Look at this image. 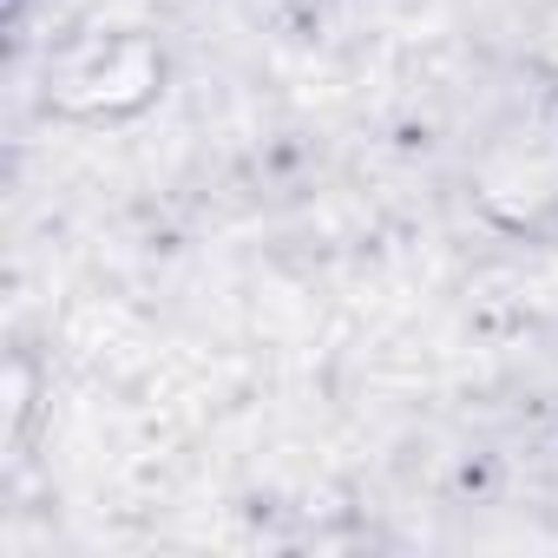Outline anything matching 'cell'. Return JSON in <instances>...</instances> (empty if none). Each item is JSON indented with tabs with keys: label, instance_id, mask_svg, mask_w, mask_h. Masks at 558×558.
Listing matches in <instances>:
<instances>
[{
	"label": "cell",
	"instance_id": "1",
	"mask_svg": "<svg viewBox=\"0 0 558 558\" xmlns=\"http://www.w3.org/2000/svg\"><path fill=\"white\" fill-rule=\"evenodd\" d=\"M473 197L499 230H538L558 217V86H538L486 132Z\"/></svg>",
	"mask_w": 558,
	"mask_h": 558
},
{
	"label": "cell",
	"instance_id": "2",
	"mask_svg": "<svg viewBox=\"0 0 558 558\" xmlns=\"http://www.w3.org/2000/svg\"><path fill=\"white\" fill-rule=\"evenodd\" d=\"M165 80V53L138 34H86L73 40L53 73H47V93L60 112H80V119H119V112H138Z\"/></svg>",
	"mask_w": 558,
	"mask_h": 558
},
{
	"label": "cell",
	"instance_id": "3",
	"mask_svg": "<svg viewBox=\"0 0 558 558\" xmlns=\"http://www.w3.org/2000/svg\"><path fill=\"white\" fill-rule=\"evenodd\" d=\"M532 60H538V80L558 86V0L545 8V21H538V47H532Z\"/></svg>",
	"mask_w": 558,
	"mask_h": 558
}]
</instances>
